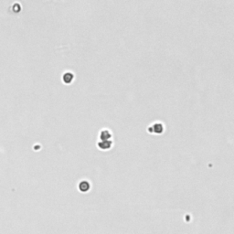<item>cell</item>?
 Masks as SVG:
<instances>
[{"label":"cell","instance_id":"obj_5","mask_svg":"<svg viewBox=\"0 0 234 234\" xmlns=\"http://www.w3.org/2000/svg\"><path fill=\"white\" fill-rule=\"evenodd\" d=\"M74 76L72 72H66L64 75H63V80L65 83H70L72 81Z\"/></svg>","mask_w":234,"mask_h":234},{"label":"cell","instance_id":"obj_4","mask_svg":"<svg viewBox=\"0 0 234 234\" xmlns=\"http://www.w3.org/2000/svg\"><path fill=\"white\" fill-rule=\"evenodd\" d=\"M150 128H153V131H151V132H154L155 134H162L163 131H164V126H163L162 124H155Z\"/></svg>","mask_w":234,"mask_h":234},{"label":"cell","instance_id":"obj_3","mask_svg":"<svg viewBox=\"0 0 234 234\" xmlns=\"http://www.w3.org/2000/svg\"><path fill=\"white\" fill-rule=\"evenodd\" d=\"M112 138V134L108 130H103L100 133V140H110Z\"/></svg>","mask_w":234,"mask_h":234},{"label":"cell","instance_id":"obj_1","mask_svg":"<svg viewBox=\"0 0 234 234\" xmlns=\"http://www.w3.org/2000/svg\"><path fill=\"white\" fill-rule=\"evenodd\" d=\"M112 146H113V142H112V140H100L98 142V147L101 150H109L111 149Z\"/></svg>","mask_w":234,"mask_h":234},{"label":"cell","instance_id":"obj_2","mask_svg":"<svg viewBox=\"0 0 234 234\" xmlns=\"http://www.w3.org/2000/svg\"><path fill=\"white\" fill-rule=\"evenodd\" d=\"M91 188L90 182L87 180H83L79 183V189L80 192H88Z\"/></svg>","mask_w":234,"mask_h":234}]
</instances>
